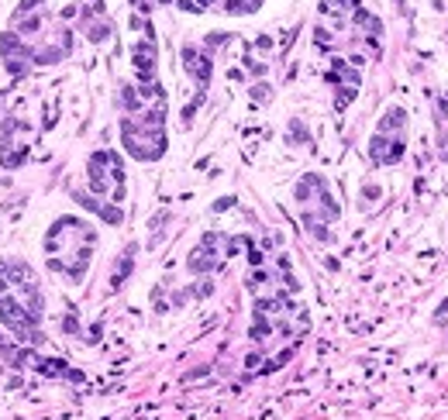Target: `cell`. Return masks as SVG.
<instances>
[{
	"label": "cell",
	"instance_id": "1",
	"mask_svg": "<svg viewBox=\"0 0 448 420\" xmlns=\"http://www.w3.org/2000/svg\"><path fill=\"white\" fill-rule=\"evenodd\" d=\"M93 241H97V231L86 221H80V217H59L45 234L48 269L69 276L73 283H80L83 276H86V265H90Z\"/></svg>",
	"mask_w": 448,
	"mask_h": 420
},
{
	"label": "cell",
	"instance_id": "2",
	"mask_svg": "<svg viewBox=\"0 0 448 420\" xmlns=\"http://www.w3.org/2000/svg\"><path fill=\"white\" fill-rule=\"evenodd\" d=\"M218 245H221V234L218 231H207L204 238H200V245H196L193 251H190V259H186V269L193 276H204V272H214L218 269Z\"/></svg>",
	"mask_w": 448,
	"mask_h": 420
},
{
	"label": "cell",
	"instance_id": "3",
	"mask_svg": "<svg viewBox=\"0 0 448 420\" xmlns=\"http://www.w3.org/2000/svg\"><path fill=\"white\" fill-rule=\"evenodd\" d=\"M0 56H4V66H7L11 76H21V72H28L34 52L21 42V34H4L0 38Z\"/></svg>",
	"mask_w": 448,
	"mask_h": 420
},
{
	"label": "cell",
	"instance_id": "4",
	"mask_svg": "<svg viewBox=\"0 0 448 420\" xmlns=\"http://www.w3.org/2000/svg\"><path fill=\"white\" fill-rule=\"evenodd\" d=\"M403 152H407L403 135H376L372 145H369V155H372L376 166H393V162H400Z\"/></svg>",
	"mask_w": 448,
	"mask_h": 420
},
{
	"label": "cell",
	"instance_id": "5",
	"mask_svg": "<svg viewBox=\"0 0 448 420\" xmlns=\"http://www.w3.org/2000/svg\"><path fill=\"white\" fill-rule=\"evenodd\" d=\"M183 69L193 76L200 86H207L210 83V56H200L193 45H186L183 48Z\"/></svg>",
	"mask_w": 448,
	"mask_h": 420
},
{
	"label": "cell",
	"instance_id": "6",
	"mask_svg": "<svg viewBox=\"0 0 448 420\" xmlns=\"http://www.w3.org/2000/svg\"><path fill=\"white\" fill-rule=\"evenodd\" d=\"M403 124H407V111H403V107H390V111H386V117L379 121V131H376V135H390V131H400Z\"/></svg>",
	"mask_w": 448,
	"mask_h": 420
},
{
	"label": "cell",
	"instance_id": "7",
	"mask_svg": "<svg viewBox=\"0 0 448 420\" xmlns=\"http://www.w3.org/2000/svg\"><path fill=\"white\" fill-rule=\"evenodd\" d=\"M135 255H138V245H128V251H124V259L117 262V272H114V279H111V286H121L128 279V272H131V269H135Z\"/></svg>",
	"mask_w": 448,
	"mask_h": 420
},
{
	"label": "cell",
	"instance_id": "8",
	"mask_svg": "<svg viewBox=\"0 0 448 420\" xmlns=\"http://www.w3.org/2000/svg\"><path fill=\"white\" fill-rule=\"evenodd\" d=\"M34 369H38L42 375H52V379L69 375V365L62 362V358H38V362H34Z\"/></svg>",
	"mask_w": 448,
	"mask_h": 420
},
{
	"label": "cell",
	"instance_id": "9",
	"mask_svg": "<svg viewBox=\"0 0 448 420\" xmlns=\"http://www.w3.org/2000/svg\"><path fill=\"white\" fill-rule=\"evenodd\" d=\"M141 97H138V86H124L121 90V107H124L128 114H141Z\"/></svg>",
	"mask_w": 448,
	"mask_h": 420
},
{
	"label": "cell",
	"instance_id": "10",
	"mask_svg": "<svg viewBox=\"0 0 448 420\" xmlns=\"http://www.w3.org/2000/svg\"><path fill=\"white\" fill-rule=\"evenodd\" d=\"M259 7H262V0H228L224 11L228 14H252V11H259Z\"/></svg>",
	"mask_w": 448,
	"mask_h": 420
},
{
	"label": "cell",
	"instance_id": "11",
	"mask_svg": "<svg viewBox=\"0 0 448 420\" xmlns=\"http://www.w3.org/2000/svg\"><path fill=\"white\" fill-rule=\"evenodd\" d=\"M107 34H111V24L107 21H90L86 24V38H90V42H107Z\"/></svg>",
	"mask_w": 448,
	"mask_h": 420
},
{
	"label": "cell",
	"instance_id": "12",
	"mask_svg": "<svg viewBox=\"0 0 448 420\" xmlns=\"http://www.w3.org/2000/svg\"><path fill=\"white\" fill-rule=\"evenodd\" d=\"M286 141L290 145H307L310 141V135H307V127H303V121H290V135H286Z\"/></svg>",
	"mask_w": 448,
	"mask_h": 420
},
{
	"label": "cell",
	"instance_id": "13",
	"mask_svg": "<svg viewBox=\"0 0 448 420\" xmlns=\"http://www.w3.org/2000/svg\"><path fill=\"white\" fill-rule=\"evenodd\" d=\"M14 28H17V34H34L38 28H42V17H17Z\"/></svg>",
	"mask_w": 448,
	"mask_h": 420
},
{
	"label": "cell",
	"instance_id": "14",
	"mask_svg": "<svg viewBox=\"0 0 448 420\" xmlns=\"http://www.w3.org/2000/svg\"><path fill=\"white\" fill-rule=\"evenodd\" d=\"M38 4H45V0H21V7L14 11V21H17V17H28V14H31Z\"/></svg>",
	"mask_w": 448,
	"mask_h": 420
},
{
	"label": "cell",
	"instance_id": "15",
	"mask_svg": "<svg viewBox=\"0 0 448 420\" xmlns=\"http://www.w3.org/2000/svg\"><path fill=\"white\" fill-rule=\"evenodd\" d=\"M62 331H66V334H80V320H76V314H66V317H62Z\"/></svg>",
	"mask_w": 448,
	"mask_h": 420
},
{
	"label": "cell",
	"instance_id": "16",
	"mask_svg": "<svg viewBox=\"0 0 448 420\" xmlns=\"http://www.w3.org/2000/svg\"><path fill=\"white\" fill-rule=\"evenodd\" d=\"M252 100H269V86L265 83H255L252 86Z\"/></svg>",
	"mask_w": 448,
	"mask_h": 420
},
{
	"label": "cell",
	"instance_id": "17",
	"mask_svg": "<svg viewBox=\"0 0 448 420\" xmlns=\"http://www.w3.org/2000/svg\"><path fill=\"white\" fill-rule=\"evenodd\" d=\"M180 7H183V11H190V14H196V11H204V7H200V4H196V0H180Z\"/></svg>",
	"mask_w": 448,
	"mask_h": 420
},
{
	"label": "cell",
	"instance_id": "18",
	"mask_svg": "<svg viewBox=\"0 0 448 420\" xmlns=\"http://www.w3.org/2000/svg\"><path fill=\"white\" fill-rule=\"evenodd\" d=\"M231 204H235V200H231V196H224V200H218V204H214V210H228Z\"/></svg>",
	"mask_w": 448,
	"mask_h": 420
},
{
	"label": "cell",
	"instance_id": "19",
	"mask_svg": "<svg viewBox=\"0 0 448 420\" xmlns=\"http://www.w3.org/2000/svg\"><path fill=\"white\" fill-rule=\"evenodd\" d=\"M248 262H252V265H259V262H262V251L252 248V251H248Z\"/></svg>",
	"mask_w": 448,
	"mask_h": 420
}]
</instances>
